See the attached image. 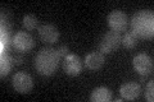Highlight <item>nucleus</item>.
<instances>
[{"label": "nucleus", "instance_id": "obj_1", "mask_svg": "<svg viewBox=\"0 0 154 102\" xmlns=\"http://www.w3.org/2000/svg\"><path fill=\"white\" fill-rule=\"evenodd\" d=\"M131 32L137 38H152L154 35V14L149 9L137 10L130 21Z\"/></svg>", "mask_w": 154, "mask_h": 102}, {"label": "nucleus", "instance_id": "obj_2", "mask_svg": "<svg viewBox=\"0 0 154 102\" xmlns=\"http://www.w3.org/2000/svg\"><path fill=\"white\" fill-rule=\"evenodd\" d=\"M59 60L60 56L57 50L51 47H44L36 54L33 65H35V69L40 75L50 77L57 71Z\"/></svg>", "mask_w": 154, "mask_h": 102}, {"label": "nucleus", "instance_id": "obj_3", "mask_svg": "<svg viewBox=\"0 0 154 102\" xmlns=\"http://www.w3.org/2000/svg\"><path fill=\"white\" fill-rule=\"evenodd\" d=\"M121 40H122V37L118 32L108 31L99 41V51L103 55L112 54V52H114L121 46Z\"/></svg>", "mask_w": 154, "mask_h": 102}, {"label": "nucleus", "instance_id": "obj_4", "mask_svg": "<svg viewBox=\"0 0 154 102\" xmlns=\"http://www.w3.org/2000/svg\"><path fill=\"white\" fill-rule=\"evenodd\" d=\"M12 86L18 93L27 95L33 88V79L26 71H17L12 78Z\"/></svg>", "mask_w": 154, "mask_h": 102}, {"label": "nucleus", "instance_id": "obj_5", "mask_svg": "<svg viewBox=\"0 0 154 102\" xmlns=\"http://www.w3.org/2000/svg\"><path fill=\"white\" fill-rule=\"evenodd\" d=\"M107 23L110 30L121 33L127 30L128 27V17L122 10H112L107 16Z\"/></svg>", "mask_w": 154, "mask_h": 102}, {"label": "nucleus", "instance_id": "obj_6", "mask_svg": "<svg viewBox=\"0 0 154 102\" xmlns=\"http://www.w3.org/2000/svg\"><path fill=\"white\" fill-rule=\"evenodd\" d=\"M13 46L16 47V50L19 52H28L35 47V41L33 37L26 31H19L12 38Z\"/></svg>", "mask_w": 154, "mask_h": 102}, {"label": "nucleus", "instance_id": "obj_7", "mask_svg": "<svg viewBox=\"0 0 154 102\" xmlns=\"http://www.w3.org/2000/svg\"><path fill=\"white\" fill-rule=\"evenodd\" d=\"M84 69L82 61L80 56L76 54H68L66 57H63V71L71 77H76L81 74Z\"/></svg>", "mask_w": 154, "mask_h": 102}, {"label": "nucleus", "instance_id": "obj_8", "mask_svg": "<svg viewBox=\"0 0 154 102\" xmlns=\"http://www.w3.org/2000/svg\"><path fill=\"white\" fill-rule=\"evenodd\" d=\"M135 71L140 75H148L153 71V59L148 54H137L132 59Z\"/></svg>", "mask_w": 154, "mask_h": 102}, {"label": "nucleus", "instance_id": "obj_9", "mask_svg": "<svg viewBox=\"0 0 154 102\" xmlns=\"http://www.w3.org/2000/svg\"><path fill=\"white\" fill-rule=\"evenodd\" d=\"M37 35L44 43H54L59 38V31L54 24H42L37 28Z\"/></svg>", "mask_w": 154, "mask_h": 102}, {"label": "nucleus", "instance_id": "obj_10", "mask_svg": "<svg viewBox=\"0 0 154 102\" xmlns=\"http://www.w3.org/2000/svg\"><path fill=\"white\" fill-rule=\"evenodd\" d=\"M140 93H141V87L139 83H135V82H126L119 88V95H121L122 100L135 101L140 97Z\"/></svg>", "mask_w": 154, "mask_h": 102}, {"label": "nucleus", "instance_id": "obj_11", "mask_svg": "<svg viewBox=\"0 0 154 102\" xmlns=\"http://www.w3.org/2000/svg\"><path fill=\"white\" fill-rule=\"evenodd\" d=\"M105 63V57L100 51H91L85 57V65L89 70L96 71L102 69Z\"/></svg>", "mask_w": 154, "mask_h": 102}, {"label": "nucleus", "instance_id": "obj_12", "mask_svg": "<svg viewBox=\"0 0 154 102\" xmlns=\"http://www.w3.org/2000/svg\"><path fill=\"white\" fill-rule=\"evenodd\" d=\"M112 91L107 87H98L95 88L90 95V101L91 102H109L112 100Z\"/></svg>", "mask_w": 154, "mask_h": 102}, {"label": "nucleus", "instance_id": "obj_13", "mask_svg": "<svg viewBox=\"0 0 154 102\" xmlns=\"http://www.w3.org/2000/svg\"><path fill=\"white\" fill-rule=\"evenodd\" d=\"M14 63V57L9 56L8 54H4L2 55V64H0V75L2 77H5L9 74V71L12 70V65Z\"/></svg>", "mask_w": 154, "mask_h": 102}, {"label": "nucleus", "instance_id": "obj_14", "mask_svg": "<svg viewBox=\"0 0 154 102\" xmlns=\"http://www.w3.org/2000/svg\"><path fill=\"white\" fill-rule=\"evenodd\" d=\"M137 42H139L137 36H135L134 33L130 31V32H126V33H125V35L122 36L121 45H123L126 48H134L135 46L137 45Z\"/></svg>", "mask_w": 154, "mask_h": 102}, {"label": "nucleus", "instance_id": "obj_15", "mask_svg": "<svg viewBox=\"0 0 154 102\" xmlns=\"http://www.w3.org/2000/svg\"><path fill=\"white\" fill-rule=\"evenodd\" d=\"M23 27L26 28L28 31H32L35 30V28L38 26V21L35 16H32V14H27V16L23 17Z\"/></svg>", "mask_w": 154, "mask_h": 102}, {"label": "nucleus", "instance_id": "obj_16", "mask_svg": "<svg viewBox=\"0 0 154 102\" xmlns=\"http://www.w3.org/2000/svg\"><path fill=\"white\" fill-rule=\"evenodd\" d=\"M145 100L149 101V102H153L154 101V83H153V80H150L146 84V88H145Z\"/></svg>", "mask_w": 154, "mask_h": 102}, {"label": "nucleus", "instance_id": "obj_17", "mask_svg": "<svg viewBox=\"0 0 154 102\" xmlns=\"http://www.w3.org/2000/svg\"><path fill=\"white\" fill-rule=\"evenodd\" d=\"M57 51H58V54H59L60 57H66L67 55H68V46L63 45V46H60L59 48H58Z\"/></svg>", "mask_w": 154, "mask_h": 102}, {"label": "nucleus", "instance_id": "obj_18", "mask_svg": "<svg viewBox=\"0 0 154 102\" xmlns=\"http://www.w3.org/2000/svg\"><path fill=\"white\" fill-rule=\"evenodd\" d=\"M14 63H16V64H21V63H22V57H14Z\"/></svg>", "mask_w": 154, "mask_h": 102}]
</instances>
